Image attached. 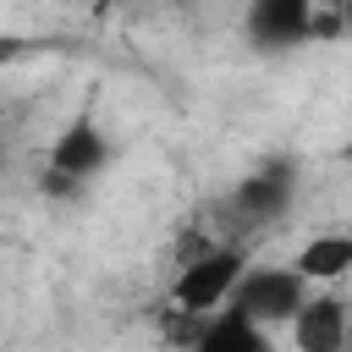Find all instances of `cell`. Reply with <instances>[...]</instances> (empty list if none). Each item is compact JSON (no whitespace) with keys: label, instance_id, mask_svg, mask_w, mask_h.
I'll return each instance as SVG.
<instances>
[{"label":"cell","instance_id":"obj_1","mask_svg":"<svg viewBox=\"0 0 352 352\" xmlns=\"http://www.w3.org/2000/svg\"><path fill=\"white\" fill-rule=\"evenodd\" d=\"M242 275H248L242 248H209L204 258L182 264V275L170 280V302H176V314H187V319H209V314L231 308Z\"/></svg>","mask_w":352,"mask_h":352},{"label":"cell","instance_id":"obj_2","mask_svg":"<svg viewBox=\"0 0 352 352\" xmlns=\"http://www.w3.org/2000/svg\"><path fill=\"white\" fill-rule=\"evenodd\" d=\"M302 302H308V280H302L292 264H286V270H275V264L248 270L242 286H236V297H231V308H236L242 319H253L258 330L292 324V319L302 314Z\"/></svg>","mask_w":352,"mask_h":352},{"label":"cell","instance_id":"obj_3","mask_svg":"<svg viewBox=\"0 0 352 352\" xmlns=\"http://www.w3.org/2000/svg\"><path fill=\"white\" fill-rule=\"evenodd\" d=\"M292 198H297V160H292V154H270V160L253 165V170L236 182V192H231L236 214H248L253 226L280 220V214L292 209Z\"/></svg>","mask_w":352,"mask_h":352},{"label":"cell","instance_id":"obj_4","mask_svg":"<svg viewBox=\"0 0 352 352\" xmlns=\"http://www.w3.org/2000/svg\"><path fill=\"white\" fill-rule=\"evenodd\" d=\"M308 22H314V0H258V6H248V38L270 55L308 44Z\"/></svg>","mask_w":352,"mask_h":352},{"label":"cell","instance_id":"obj_5","mask_svg":"<svg viewBox=\"0 0 352 352\" xmlns=\"http://www.w3.org/2000/svg\"><path fill=\"white\" fill-rule=\"evenodd\" d=\"M104 165H110V138L99 132L94 116H77V121L50 143V170H60V176H72V182H82V187H88Z\"/></svg>","mask_w":352,"mask_h":352},{"label":"cell","instance_id":"obj_6","mask_svg":"<svg viewBox=\"0 0 352 352\" xmlns=\"http://www.w3.org/2000/svg\"><path fill=\"white\" fill-rule=\"evenodd\" d=\"M346 324H352V302L336 292H319L292 319V346L297 352H346Z\"/></svg>","mask_w":352,"mask_h":352},{"label":"cell","instance_id":"obj_7","mask_svg":"<svg viewBox=\"0 0 352 352\" xmlns=\"http://www.w3.org/2000/svg\"><path fill=\"white\" fill-rule=\"evenodd\" d=\"M192 352H270V341H264V330L253 319H242L236 308H220V314H209L198 324Z\"/></svg>","mask_w":352,"mask_h":352},{"label":"cell","instance_id":"obj_8","mask_svg":"<svg viewBox=\"0 0 352 352\" xmlns=\"http://www.w3.org/2000/svg\"><path fill=\"white\" fill-rule=\"evenodd\" d=\"M292 270L302 280H341L352 275V231H324V236H308L292 258Z\"/></svg>","mask_w":352,"mask_h":352},{"label":"cell","instance_id":"obj_9","mask_svg":"<svg viewBox=\"0 0 352 352\" xmlns=\"http://www.w3.org/2000/svg\"><path fill=\"white\" fill-rule=\"evenodd\" d=\"M38 192H44V198H60V204H66V198H77V192H82V182L60 176V170H44V176H38Z\"/></svg>","mask_w":352,"mask_h":352},{"label":"cell","instance_id":"obj_10","mask_svg":"<svg viewBox=\"0 0 352 352\" xmlns=\"http://www.w3.org/2000/svg\"><path fill=\"white\" fill-rule=\"evenodd\" d=\"M336 11H341V33L352 38V0H346V6H336Z\"/></svg>","mask_w":352,"mask_h":352},{"label":"cell","instance_id":"obj_11","mask_svg":"<svg viewBox=\"0 0 352 352\" xmlns=\"http://www.w3.org/2000/svg\"><path fill=\"white\" fill-rule=\"evenodd\" d=\"M346 352H352V324H346Z\"/></svg>","mask_w":352,"mask_h":352},{"label":"cell","instance_id":"obj_12","mask_svg":"<svg viewBox=\"0 0 352 352\" xmlns=\"http://www.w3.org/2000/svg\"><path fill=\"white\" fill-rule=\"evenodd\" d=\"M341 154H346V165H352V143H346V148H341Z\"/></svg>","mask_w":352,"mask_h":352}]
</instances>
